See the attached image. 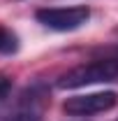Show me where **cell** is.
I'll return each instance as SVG.
<instances>
[{
	"label": "cell",
	"mask_w": 118,
	"mask_h": 121,
	"mask_svg": "<svg viewBox=\"0 0 118 121\" xmlns=\"http://www.w3.org/2000/svg\"><path fill=\"white\" fill-rule=\"evenodd\" d=\"M109 82H118V56L97 58L67 70L58 79V89H81L90 84H109Z\"/></svg>",
	"instance_id": "6da1fadb"
},
{
	"label": "cell",
	"mask_w": 118,
	"mask_h": 121,
	"mask_svg": "<svg viewBox=\"0 0 118 121\" xmlns=\"http://www.w3.org/2000/svg\"><path fill=\"white\" fill-rule=\"evenodd\" d=\"M35 19L51 30L67 33V30L81 28L90 19V9L83 5L81 7H42L35 12Z\"/></svg>",
	"instance_id": "7a4b0ae2"
},
{
	"label": "cell",
	"mask_w": 118,
	"mask_h": 121,
	"mask_svg": "<svg viewBox=\"0 0 118 121\" xmlns=\"http://www.w3.org/2000/svg\"><path fill=\"white\" fill-rule=\"evenodd\" d=\"M118 93L114 91H97V93H86V95H72L63 103V112L70 117H93L109 112L116 107Z\"/></svg>",
	"instance_id": "3957f363"
},
{
	"label": "cell",
	"mask_w": 118,
	"mask_h": 121,
	"mask_svg": "<svg viewBox=\"0 0 118 121\" xmlns=\"http://www.w3.org/2000/svg\"><path fill=\"white\" fill-rule=\"evenodd\" d=\"M19 49V37L12 28L0 23V56H9Z\"/></svg>",
	"instance_id": "277c9868"
},
{
	"label": "cell",
	"mask_w": 118,
	"mask_h": 121,
	"mask_svg": "<svg viewBox=\"0 0 118 121\" xmlns=\"http://www.w3.org/2000/svg\"><path fill=\"white\" fill-rule=\"evenodd\" d=\"M5 121H42V112L35 107H23V109H16L14 114H9Z\"/></svg>",
	"instance_id": "5b68a950"
}]
</instances>
